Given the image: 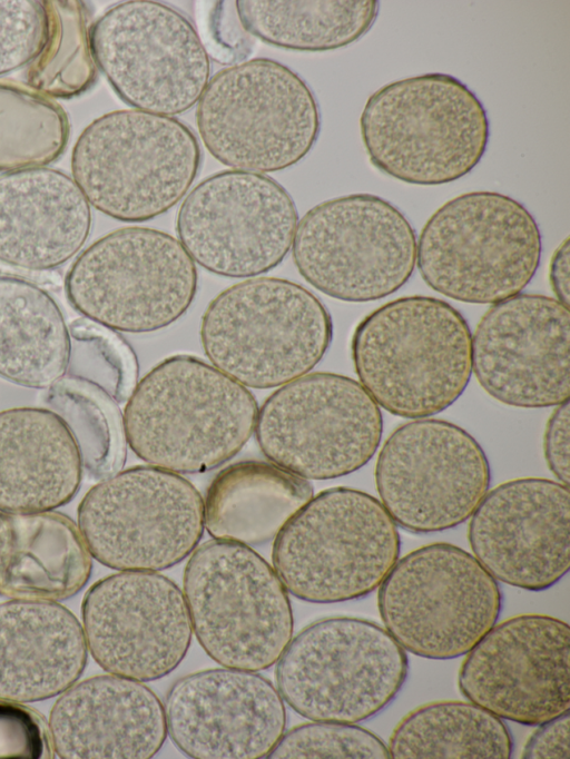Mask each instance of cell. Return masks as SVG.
<instances>
[{"label":"cell","mask_w":570,"mask_h":759,"mask_svg":"<svg viewBox=\"0 0 570 759\" xmlns=\"http://www.w3.org/2000/svg\"><path fill=\"white\" fill-rule=\"evenodd\" d=\"M549 282L557 299L569 308L570 303V246L567 237L554 250L549 266Z\"/></svg>","instance_id":"7bdbcfd3"},{"label":"cell","mask_w":570,"mask_h":759,"mask_svg":"<svg viewBox=\"0 0 570 759\" xmlns=\"http://www.w3.org/2000/svg\"><path fill=\"white\" fill-rule=\"evenodd\" d=\"M542 237L533 215L498 191H469L440 206L416 241L425 284L451 299L493 305L534 277Z\"/></svg>","instance_id":"52a82bcc"},{"label":"cell","mask_w":570,"mask_h":759,"mask_svg":"<svg viewBox=\"0 0 570 759\" xmlns=\"http://www.w3.org/2000/svg\"><path fill=\"white\" fill-rule=\"evenodd\" d=\"M258 405L240 383L191 355L154 366L127 398L122 425L131 451L174 473L213 470L255 431Z\"/></svg>","instance_id":"6da1fadb"},{"label":"cell","mask_w":570,"mask_h":759,"mask_svg":"<svg viewBox=\"0 0 570 759\" xmlns=\"http://www.w3.org/2000/svg\"><path fill=\"white\" fill-rule=\"evenodd\" d=\"M377 589L386 631L405 651L426 659L466 654L502 607L497 580L473 554L444 542L397 559Z\"/></svg>","instance_id":"8fae6325"},{"label":"cell","mask_w":570,"mask_h":759,"mask_svg":"<svg viewBox=\"0 0 570 759\" xmlns=\"http://www.w3.org/2000/svg\"><path fill=\"white\" fill-rule=\"evenodd\" d=\"M78 529L99 563L160 571L186 559L205 529L204 500L177 473L138 465L102 479L82 497Z\"/></svg>","instance_id":"5bb4252c"},{"label":"cell","mask_w":570,"mask_h":759,"mask_svg":"<svg viewBox=\"0 0 570 759\" xmlns=\"http://www.w3.org/2000/svg\"><path fill=\"white\" fill-rule=\"evenodd\" d=\"M197 285L196 265L180 241L139 226L94 241L65 277L67 297L85 318L131 334L175 323L190 307Z\"/></svg>","instance_id":"7c38bea8"},{"label":"cell","mask_w":570,"mask_h":759,"mask_svg":"<svg viewBox=\"0 0 570 759\" xmlns=\"http://www.w3.org/2000/svg\"><path fill=\"white\" fill-rule=\"evenodd\" d=\"M53 753L43 718L21 702L0 699V758L50 759Z\"/></svg>","instance_id":"f35d334b"},{"label":"cell","mask_w":570,"mask_h":759,"mask_svg":"<svg viewBox=\"0 0 570 759\" xmlns=\"http://www.w3.org/2000/svg\"><path fill=\"white\" fill-rule=\"evenodd\" d=\"M202 20L203 46L209 58L222 63H234L246 58L252 43L235 8V1L210 2Z\"/></svg>","instance_id":"ab89813d"},{"label":"cell","mask_w":570,"mask_h":759,"mask_svg":"<svg viewBox=\"0 0 570 759\" xmlns=\"http://www.w3.org/2000/svg\"><path fill=\"white\" fill-rule=\"evenodd\" d=\"M390 757L508 759L513 741L507 724L465 701H434L409 712L393 730Z\"/></svg>","instance_id":"1f68e13d"},{"label":"cell","mask_w":570,"mask_h":759,"mask_svg":"<svg viewBox=\"0 0 570 759\" xmlns=\"http://www.w3.org/2000/svg\"><path fill=\"white\" fill-rule=\"evenodd\" d=\"M90 228V205L67 174L38 167L0 175V262L51 270L80 252Z\"/></svg>","instance_id":"d4e9b609"},{"label":"cell","mask_w":570,"mask_h":759,"mask_svg":"<svg viewBox=\"0 0 570 759\" xmlns=\"http://www.w3.org/2000/svg\"><path fill=\"white\" fill-rule=\"evenodd\" d=\"M48 727L63 759H147L168 735L159 698L140 681L115 674L85 679L59 694Z\"/></svg>","instance_id":"cb8c5ba5"},{"label":"cell","mask_w":570,"mask_h":759,"mask_svg":"<svg viewBox=\"0 0 570 759\" xmlns=\"http://www.w3.org/2000/svg\"><path fill=\"white\" fill-rule=\"evenodd\" d=\"M206 149L234 170L265 174L301 161L317 141L321 112L306 81L268 58L212 77L196 108Z\"/></svg>","instance_id":"ba28073f"},{"label":"cell","mask_w":570,"mask_h":759,"mask_svg":"<svg viewBox=\"0 0 570 759\" xmlns=\"http://www.w3.org/2000/svg\"><path fill=\"white\" fill-rule=\"evenodd\" d=\"M81 622L99 667L137 681L174 671L193 635L184 593L153 571H120L95 582L82 599Z\"/></svg>","instance_id":"d6986e66"},{"label":"cell","mask_w":570,"mask_h":759,"mask_svg":"<svg viewBox=\"0 0 570 759\" xmlns=\"http://www.w3.org/2000/svg\"><path fill=\"white\" fill-rule=\"evenodd\" d=\"M91 558L78 525L67 515L0 511V595L69 599L88 582Z\"/></svg>","instance_id":"83f0119b"},{"label":"cell","mask_w":570,"mask_h":759,"mask_svg":"<svg viewBox=\"0 0 570 759\" xmlns=\"http://www.w3.org/2000/svg\"><path fill=\"white\" fill-rule=\"evenodd\" d=\"M570 628L547 614L494 624L466 653L461 693L500 719L538 726L570 708Z\"/></svg>","instance_id":"ffe728a7"},{"label":"cell","mask_w":570,"mask_h":759,"mask_svg":"<svg viewBox=\"0 0 570 759\" xmlns=\"http://www.w3.org/2000/svg\"><path fill=\"white\" fill-rule=\"evenodd\" d=\"M199 335L213 366L245 387L266 390L308 374L331 345L333 323L304 286L255 277L208 304Z\"/></svg>","instance_id":"277c9868"},{"label":"cell","mask_w":570,"mask_h":759,"mask_svg":"<svg viewBox=\"0 0 570 759\" xmlns=\"http://www.w3.org/2000/svg\"><path fill=\"white\" fill-rule=\"evenodd\" d=\"M268 758H391L387 746L355 723L313 721L283 733Z\"/></svg>","instance_id":"8d00e7d4"},{"label":"cell","mask_w":570,"mask_h":759,"mask_svg":"<svg viewBox=\"0 0 570 759\" xmlns=\"http://www.w3.org/2000/svg\"><path fill=\"white\" fill-rule=\"evenodd\" d=\"M416 234L405 215L373 194H351L311 208L292 244L299 275L343 302L384 298L407 283L416 266Z\"/></svg>","instance_id":"4fadbf2b"},{"label":"cell","mask_w":570,"mask_h":759,"mask_svg":"<svg viewBox=\"0 0 570 759\" xmlns=\"http://www.w3.org/2000/svg\"><path fill=\"white\" fill-rule=\"evenodd\" d=\"M88 648L81 623L53 601L0 603V699L36 702L81 677Z\"/></svg>","instance_id":"484cf974"},{"label":"cell","mask_w":570,"mask_h":759,"mask_svg":"<svg viewBox=\"0 0 570 759\" xmlns=\"http://www.w3.org/2000/svg\"><path fill=\"white\" fill-rule=\"evenodd\" d=\"M183 586L200 647L225 668L268 669L292 640L287 590L248 545L216 539L203 543L185 566Z\"/></svg>","instance_id":"9c48e42d"},{"label":"cell","mask_w":570,"mask_h":759,"mask_svg":"<svg viewBox=\"0 0 570 759\" xmlns=\"http://www.w3.org/2000/svg\"><path fill=\"white\" fill-rule=\"evenodd\" d=\"M43 402L71 432L88 477L98 481L121 470L126 460L122 416L107 393L63 376L47 388Z\"/></svg>","instance_id":"836d02e7"},{"label":"cell","mask_w":570,"mask_h":759,"mask_svg":"<svg viewBox=\"0 0 570 759\" xmlns=\"http://www.w3.org/2000/svg\"><path fill=\"white\" fill-rule=\"evenodd\" d=\"M313 497L311 483L275 464L244 461L220 471L204 501L205 529L216 540L264 544Z\"/></svg>","instance_id":"f1b7e54d"},{"label":"cell","mask_w":570,"mask_h":759,"mask_svg":"<svg viewBox=\"0 0 570 759\" xmlns=\"http://www.w3.org/2000/svg\"><path fill=\"white\" fill-rule=\"evenodd\" d=\"M45 34L43 1L0 0V75L31 62Z\"/></svg>","instance_id":"74e56055"},{"label":"cell","mask_w":570,"mask_h":759,"mask_svg":"<svg viewBox=\"0 0 570 759\" xmlns=\"http://www.w3.org/2000/svg\"><path fill=\"white\" fill-rule=\"evenodd\" d=\"M374 479L380 502L395 524L423 534L470 519L489 490L491 469L469 432L425 417L403 423L387 436Z\"/></svg>","instance_id":"e0dca14e"},{"label":"cell","mask_w":570,"mask_h":759,"mask_svg":"<svg viewBox=\"0 0 570 759\" xmlns=\"http://www.w3.org/2000/svg\"><path fill=\"white\" fill-rule=\"evenodd\" d=\"M409 672L406 651L380 624L332 617L305 627L277 660L283 700L312 721L356 723L385 709Z\"/></svg>","instance_id":"30bf717a"},{"label":"cell","mask_w":570,"mask_h":759,"mask_svg":"<svg viewBox=\"0 0 570 759\" xmlns=\"http://www.w3.org/2000/svg\"><path fill=\"white\" fill-rule=\"evenodd\" d=\"M76 441L62 418L42 407L0 412V511H52L70 502L82 477Z\"/></svg>","instance_id":"4316f807"},{"label":"cell","mask_w":570,"mask_h":759,"mask_svg":"<svg viewBox=\"0 0 570 759\" xmlns=\"http://www.w3.org/2000/svg\"><path fill=\"white\" fill-rule=\"evenodd\" d=\"M401 550L397 525L373 495L347 486L316 494L274 539L272 561L287 592L311 603L364 598Z\"/></svg>","instance_id":"8992f818"},{"label":"cell","mask_w":570,"mask_h":759,"mask_svg":"<svg viewBox=\"0 0 570 759\" xmlns=\"http://www.w3.org/2000/svg\"><path fill=\"white\" fill-rule=\"evenodd\" d=\"M46 34L27 71L28 85L49 97L69 98L95 81L88 12L81 1H43Z\"/></svg>","instance_id":"e575fe53"},{"label":"cell","mask_w":570,"mask_h":759,"mask_svg":"<svg viewBox=\"0 0 570 759\" xmlns=\"http://www.w3.org/2000/svg\"><path fill=\"white\" fill-rule=\"evenodd\" d=\"M383 434L380 406L352 377L315 372L274 391L258 408L263 454L305 480L351 474L374 456Z\"/></svg>","instance_id":"9a60e30c"},{"label":"cell","mask_w":570,"mask_h":759,"mask_svg":"<svg viewBox=\"0 0 570 759\" xmlns=\"http://www.w3.org/2000/svg\"><path fill=\"white\" fill-rule=\"evenodd\" d=\"M360 129L376 169L419 186L464 177L481 161L490 139L482 101L460 79L442 72L382 86L366 100Z\"/></svg>","instance_id":"3957f363"},{"label":"cell","mask_w":570,"mask_h":759,"mask_svg":"<svg viewBox=\"0 0 570 759\" xmlns=\"http://www.w3.org/2000/svg\"><path fill=\"white\" fill-rule=\"evenodd\" d=\"M165 713L171 741L196 759L267 757L286 726L283 698L269 680L225 667L178 679Z\"/></svg>","instance_id":"603a6c76"},{"label":"cell","mask_w":570,"mask_h":759,"mask_svg":"<svg viewBox=\"0 0 570 759\" xmlns=\"http://www.w3.org/2000/svg\"><path fill=\"white\" fill-rule=\"evenodd\" d=\"M244 29L262 41L297 51H328L346 47L373 27L376 0H238Z\"/></svg>","instance_id":"4dcf8cb0"},{"label":"cell","mask_w":570,"mask_h":759,"mask_svg":"<svg viewBox=\"0 0 570 759\" xmlns=\"http://www.w3.org/2000/svg\"><path fill=\"white\" fill-rule=\"evenodd\" d=\"M68 327L67 376L99 387L117 403L127 401L137 376L136 357L128 344L115 331L85 317Z\"/></svg>","instance_id":"d590c367"},{"label":"cell","mask_w":570,"mask_h":759,"mask_svg":"<svg viewBox=\"0 0 570 759\" xmlns=\"http://www.w3.org/2000/svg\"><path fill=\"white\" fill-rule=\"evenodd\" d=\"M69 327L48 292L0 275V376L21 386L48 388L66 376Z\"/></svg>","instance_id":"f546056e"},{"label":"cell","mask_w":570,"mask_h":759,"mask_svg":"<svg viewBox=\"0 0 570 759\" xmlns=\"http://www.w3.org/2000/svg\"><path fill=\"white\" fill-rule=\"evenodd\" d=\"M569 727V711L538 724V728L524 745L522 758L568 759Z\"/></svg>","instance_id":"b9f144b4"},{"label":"cell","mask_w":570,"mask_h":759,"mask_svg":"<svg viewBox=\"0 0 570 759\" xmlns=\"http://www.w3.org/2000/svg\"><path fill=\"white\" fill-rule=\"evenodd\" d=\"M297 224L295 203L279 183L263 174L229 169L191 189L178 209L176 231L204 269L250 278L283 262Z\"/></svg>","instance_id":"ac0fdd59"},{"label":"cell","mask_w":570,"mask_h":759,"mask_svg":"<svg viewBox=\"0 0 570 759\" xmlns=\"http://www.w3.org/2000/svg\"><path fill=\"white\" fill-rule=\"evenodd\" d=\"M570 405L566 401L554 406L543 434V454L554 477L569 486Z\"/></svg>","instance_id":"60d3db41"},{"label":"cell","mask_w":570,"mask_h":759,"mask_svg":"<svg viewBox=\"0 0 570 759\" xmlns=\"http://www.w3.org/2000/svg\"><path fill=\"white\" fill-rule=\"evenodd\" d=\"M62 107L29 85L0 78V171L43 167L66 149Z\"/></svg>","instance_id":"d6a6232c"},{"label":"cell","mask_w":570,"mask_h":759,"mask_svg":"<svg viewBox=\"0 0 570 759\" xmlns=\"http://www.w3.org/2000/svg\"><path fill=\"white\" fill-rule=\"evenodd\" d=\"M97 67L134 109L173 117L198 102L210 58L190 21L157 1L112 6L91 27Z\"/></svg>","instance_id":"2e32d148"},{"label":"cell","mask_w":570,"mask_h":759,"mask_svg":"<svg viewBox=\"0 0 570 759\" xmlns=\"http://www.w3.org/2000/svg\"><path fill=\"white\" fill-rule=\"evenodd\" d=\"M198 140L174 117L120 109L91 121L71 155L89 205L125 223L154 219L187 194L200 166Z\"/></svg>","instance_id":"5b68a950"},{"label":"cell","mask_w":570,"mask_h":759,"mask_svg":"<svg viewBox=\"0 0 570 759\" xmlns=\"http://www.w3.org/2000/svg\"><path fill=\"white\" fill-rule=\"evenodd\" d=\"M569 486L520 477L487 492L472 515L468 540L495 579L528 591L559 582L570 566Z\"/></svg>","instance_id":"7402d4cb"},{"label":"cell","mask_w":570,"mask_h":759,"mask_svg":"<svg viewBox=\"0 0 570 759\" xmlns=\"http://www.w3.org/2000/svg\"><path fill=\"white\" fill-rule=\"evenodd\" d=\"M351 355L358 383L392 415L416 420L450 407L472 374V334L444 299L390 300L355 327Z\"/></svg>","instance_id":"7a4b0ae2"},{"label":"cell","mask_w":570,"mask_h":759,"mask_svg":"<svg viewBox=\"0 0 570 759\" xmlns=\"http://www.w3.org/2000/svg\"><path fill=\"white\" fill-rule=\"evenodd\" d=\"M570 313L557 299L520 293L493 304L472 335V372L495 401L543 408L569 401Z\"/></svg>","instance_id":"44dd1931"}]
</instances>
